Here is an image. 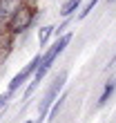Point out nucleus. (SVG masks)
Masks as SVG:
<instances>
[{
    "mask_svg": "<svg viewBox=\"0 0 116 123\" xmlns=\"http://www.w3.org/2000/svg\"><path fill=\"white\" fill-rule=\"evenodd\" d=\"M107 2H116V0H107Z\"/></svg>",
    "mask_w": 116,
    "mask_h": 123,
    "instance_id": "f3484780",
    "label": "nucleus"
},
{
    "mask_svg": "<svg viewBox=\"0 0 116 123\" xmlns=\"http://www.w3.org/2000/svg\"><path fill=\"white\" fill-rule=\"evenodd\" d=\"M2 25H5V20H2V18H0V27H2Z\"/></svg>",
    "mask_w": 116,
    "mask_h": 123,
    "instance_id": "2eb2a0df",
    "label": "nucleus"
},
{
    "mask_svg": "<svg viewBox=\"0 0 116 123\" xmlns=\"http://www.w3.org/2000/svg\"><path fill=\"white\" fill-rule=\"evenodd\" d=\"M81 2L83 0H65L63 7H60V16L63 18H71L78 9H81Z\"/></svg>",
    "mask_w": 116,
    "mask_h": 123,
    "instance_id": "6e6552de",
    "label": "nucleus"
},
{
    "mask_svg": "<svg viewBox=\"0 0 116 123\" xmlns=\"http://www.w3.org/2000/svg\"><path fill=\"white\" fill-rule=\"evenodd\" d=\"M5 58H7V54L2 52V49H0V67H2V61H5Z\"/></svg>",
    "mask_w": 116,
    "mask_h": 123,
    "instance_id": "4468645a",
    "label": "nucleus"
},
{
    "mask_svg": "<svg viewBox=\"0 0 116 123\" xmlns=\"http://www.w3.org/2000/svg\"><path fill=\"white\" fill-rule=\"evenodd\" d=\"M114 92H116V74L105 83V87H103V92H100V96H98V101H96V110H100V107H105V105H107V101L112 98V94H114Z\"/></svg>",
    "mask_w": 116,
    "mask_h": 123,
    "instance_id": "39448f33",
    "label": "nucleus"
},
{
    "mask_svg": "<svg viewBox=\"0 0 116 123\" xmlns=\"http://www.w3.org/2000/svg\"><path fill=\"white\" fill-rule=\"evenodd\" d=\"M38 63H40V54H36L34 58L29 61V63L25 65V67H23V69H20L18 74H16V76H13L11 81H9V85H7V92H9L11 96H13V94H16L20 87H23L25 83H29V78L34 76V72H36V67H38Z\"/></svg>",
    "mask_w": 116,
    "mask_h": 123,
    "instance_id": "20e7f679",
    "label": "nucleus"
},
{
    "mask_svg": "<svg viewBox=\"0 0 116 123\" xmlns=\"http://www.w3.org/2000/svg\"><path fill=\"white\" fill-rule=\"evenodd\" d=\"M23 2H25V0H0V18L7 20L20 5H23Z\"/></svg>",
    "mask_w": 116,
    "mask_h": 123,
    "instance_id": "423d86ee",
    "label": "nucleus"
},
{
    "mask_svg": "<svg viewBox=\"0 0 116 123\" xmlns=\"http://www.w3.org/2000/svg\"><path fill=\"white\" fill-rule=\"evenodd\" d=\"M71 38H74V34H63V36H58V38L54 40V45L49 47L45 54H40V63H38V67H36L34 76L29 78L27 90L23 92V101H27V98L36 92V87H38V85L42 83V78H45V76H47V72L52 69V65L56 63V58L65 52V49H67V45L71 43Z\"/></svg>",
    "mask_w": 116,
    "mask_h": 123,
    "instance_id": "f257e3e1",
    "label": "nucleus"
},
{
    "mask_svg": "<svg viewBox=\"0 0 116 123\" xmlns=\"http://www.w3.org/2000/svg\"><path fill=\"white\" fill-rule=\"evenodd\" d=\"M65 101H67V92L63 90V94H60V96H58V98L54 101V105L49 107V112H47V119H45V121H54V119L58 117V112L63 110V105H65Z\"/></svg>",
    "mask_w": 116,
    "mask_h": 123,
    "instance_id": "0eeeda50",
    "label": "nucleus"
},
{
    "mask_svg": "<svg viewBox=\"0 0 116 123\" xmlns=\"http://www.w3.org/2000/svg\"><path fill=\"white\" fill-rule=\"evenodd\" d=\"M54 29H56L54 25H45V27H40V31H38V45H40V47H45L47 43H49V38L54 36Z\"/></svg>",
    "mask_w": 116,
    "mask_h": 123,
    "instance_id": "1a4fd4ad",
    "label": "nucleus"
},
{
    "mask_svg": "<svg viewBox=\"0 0 116 123\" xmlns=\"http://www.w3.org/2000/svg\"><path fill=\"white\" fill-rule=\"evenodd\" d=\"M9 101H11V94L9 92H2V94H0V110L9 105Z\"/></svg>",
    "mask_w": 116,
    "mask_h": 123,
    "instance_id": "f8f14e48",
    "label": "nucleus"
},
{
    "mask_svg": "<svg viewBox=\"0 0 116 123\" xmlns=\"http://www.w3.org/2000/svg\"><path fill=\"white\" fill-rule=\"evenodd\" d=\"M114 63H116V54L112 56V61H110V63H107V69H112V67H114Z\"/></svg>",
    "mask_w": 116,
    "mask_h": 123,
    "instance_id": "ddd939ff",
    "label": "nucleus"
},
{
    "mask_svg": "<svg viewBox=\"0 0 116 123\" xmlns=\"http://www.w3.org/2000/svg\"><path fill=\"white\" fill-rule=\"evenodd\" d=\"M23 123H34V121H23Z\"/></svg>",
    "mask_w": 116,
    "mask_h": 123,
    "instance_id": "dca6fc26",
    "label": "nucleus"
},
{
    "mask_svg": "<svg viewBox=\"0 0 116 123\" xmlns=\"http://www.w3.org/2000/svg\"><path fill=\"white\" fill-rule=\"evenodd\" d=\"M100 2V0H87L85 2V7H81V13H78V20H85L87 16H89V13L94 11V7H96Z\"/></svg>",
    "mask_w": 116,
    "mask_h": 123,
    "instance_id": "9d476101",
    "label": "nucleus"
},
{
    "mask_svg": "<svg viewBox=\"0 0 116 123\" xmlns=\"http://www.w3.org/2000/svg\"><path fill=\"white\" fill-rule=\"evenodd\" d=\"M67 25H69V18H65L63 23L58 25V29H54V36H56V38H58V36H63V34H65V29H67Z\"/></svg>",
    "mask_w": 116,
    "mask_h": 123,
    "instance_id": "9b49d317",
    "label": "nucleus"
},
{
    "mask_svg": "<svg viewBox=\"0 0 116 123\" xmlns=\"http://www.w3.org/2000/svg\"><path fill=\"white\" fill-rule=\"evenodd\" d=\"M38 13H40V11H38V5H36L34 0H25V2L5 20L2 27H5V31L9 34V36L18 38V36L27 34V31L34 27L36 18H38Z\"/></svg>",
    "mask_w": 116,
    "mask_h": 123,
    "instance_id": "f03ea898",
    "label": "nucleus"
},
{
    "mask_svg": "<svg viewBox=\"0 0 116 123\" xmlns=\"http://www.w3.org/2000/svg\"><path fill=\"white\" fill-rule=\"evenodd\" d=\"M67 78H69V72H67V69H63L60 74L54 78V83L49 85V90L45 92V96H42V98H40V103H38V119H36L34 123H45L49 107H52V105H54V101L63 94L65 85H67Z\"/></svg>",
    "mask_w": 116,
    "mask_h": 123,
    "instance_id": "7ed1b4c3",
    "label": "nucleus"
}]
</instances>
